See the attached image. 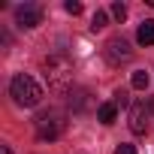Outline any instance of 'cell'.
<instances>
[{"label":"cell","instance_id":"15","mask_svg":"<svg viewBox=\"0 0 154 154\" xmlns=\"http://www.w3.org/2000/svg\"><path fill=\"white\" fill-rule=\"evenodd\" d=\"M148 112L154 115V97H148Z\"/></svg>","mask_w":154,"mask_h":154},{"label":"cell","instance_id":"3","mask_svg":"<svg viewBox=\"0 0 154 154\" xmlns=\"http://www.w3.org/2000/svg\"><path fill=\"white\" fill-rule=\"evenodd\" d=\"M63 130H66V115H63L60 109H48V112H42V115L36 118V136H39L42 142L60 139Z\"/></svg>","mask_w":154,"mask_h":154},{"label":"cell","instance_id":"11","mask_svg":"<svg viewBox=\"0 0 154 154\" xmlns=\"http://www.w3.org/2000/svg\"><path fill=\"white\" fill-rule=\"evenodd\" d=\"M112 15H115L118 21H124V18H127V6H124V3H112Z\"/></svg>","mask_w":154,"mask_h":154},{"label":"cell","instance_id":"6","mask_svg":"<svg viewBox=\"0 0 154 154\" xmlns=\"http://www.w3.org/2000/svg\"><path fill=\"white\" fill-rule=\"evenodd\" d=\"M130 130L136 136L148 133V109H145V103H133L130 106Z\"/></svg>","mask_w":154,"mask_h":154},{"label":"cell","instance_id":"12","mask_svg":"<svg viewBox=\"0 0 154 154\" xmlns=\"http://www.w3.org/2000/svg\"><path fill=\"white\" fill-rule=\"evenodd\" d=\"M63 9H66L69 15H79V12H82V3H75V0H66V3H63Z\"/></svg>","mask_w":154,"mask_h":154},{"label":"cell","instance_id":"14","mask_svg":"<svg viewBox=\"0 0 154 154\" xmlns=\"http://www.w3.org/2000/svg\"><path fill=\"white\" fill-rule=\"evenodd\" d=\"M115 154H136V148H133V145H127V142H121V145L115 148Z\"/></svg>","mask_w":154,"mask_h":154},{"label":"cell","instance_id":"9","mask_svg":"<svg viewBox=\"0 0 154 154\" xmlns=\"http://www.w3.org/2000/svg\"><path fill=\"white\" fill-rule=\"evenodd\" d=\"M148 82H151V75H148L145 69L133 72V79H130V85H133V88H139V91H145V88H148Z\"/></svg>","mask_w":154,"mask_h":154},{"label":"cell","instance_id":"16","mask_svg":"<svg viewBox=\"0 0 154 154\" xmlns=\"http://www.w3.org/2000/svg\"><path fill=\"white\" fill-rule=\"evenodd\" d=\"M0 154H12V148H9V145H3V148H0Z\"/></svg>","mask_w":154,"mask_h":154},{"label":"cell","instance_id":"4","mask_svg":"<svg viewBox=\"0 0 154 154\" xmlns=\"http://www.w3.org/2000/svg\"><path fill=\"white\" fill-rule=\"evenodd\" d=\"M130 57H133V48H130V42H127L124 36H115V39H109V42H106V60H109L112 66L127 63Z\"/></svg>","mask_w":154,"mask_h":154},{"label":"cell","instance_id":"7","mask_svg":"<svg viewBox=\"0 0 154 154\" xmlns=\"http://www.w3.org/2000/svg\"><path fill=\"white\" fill-rule=\"evenodd\" d=\"M136 39H139V45H154V18H148V21L139 24Z\"/></svg>","mask_w":154,"mask_h":154},{"label":"cell","instance_id":"8","mask_svg":"<svg viewBox=\"0 0 154 154\" xmlns=\"http://www.w3.org/2000/svg\"><path fill=\"white\" fill-rule=\"evenodd\" d=\"M115 118H118V106H115V103H103V106L97 109V121H103V124H115Z\"/></svg>","mask_w":154,"mask_h":154},{"label":"cell","instance_id":"5","mask_svg":"<svg viewBox=\"0 0 154 154\" xmlns=\"http://www.w3.org/2000/svg\"><path fill=\"white\" fill-rule=\"evenodd\" d=\"M15 21H18V27H36L42 21V9L36 3H24L15 9Z\"/></svg>","mask_w":154,"mask_h":154},{"label":"cell","instance_id":"10","mask_svg":"<svg viewBox=\"0 0 154 154\" xmlns=\"http://www.w3.org/2000/svg\"><path fill=\"white\" fill-rule=\"evenodd\" d=\"M106 24H109V15H106L103 9H97V12H94V18H91V27H94V30H103Z\"/></svg>","mask_w":154,"mask_h":154},{"label":"cell","instance_id":"2","mask_svg":"<svg viewBox=\"0 0 154 154\" xmlns=\"http://www.w3.org/2000/svg\"><path fill=\"white\" fill-rule=\"evenodd\" d=\"M9 94H12V100H15L18 106H24V109H33V106L42 100V88L30 79L27 72L12 75V82H9Z\"/></svg>","mask_w":154,"mask_h":154},{"label":"cell","instance_id":"13","mask_svg":"<svg viewBox=\"0 0 154 154\" xmlns=\"http://www.w3.org/2000/svg\"><path fill=\"white\" fill-rule=\"evenodd\" d=\"M115 106H127V91H115Z\"/></svg>","mask_w":154,"mask_h":154},{"label":"cell","instance_id":"1","mask_svg":"<svg viewBox=\"0 0 154 154\" xmlns=\"http://www.w3.org/2000/svg\"><path fill=\"white\" fill-rule=\"evenodd\" d=\"M42 69H45V82H48V88L66 91V88L72 85V72H75L72 57H66V54H48L45 63H42Z\"/></svg>","mask_w":154,"mask_h":154}]
</instances>
